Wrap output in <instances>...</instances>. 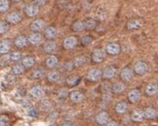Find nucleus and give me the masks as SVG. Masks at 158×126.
Here are the masks:
<instances>
[{
	"label": "nucleus",
	"instance_id": "nucleus-36",
	"mask_svg": "<svg viewBox=\"0 0 158 126\" xmlns=\"http://www.w3.org/2000/svg\"><path fill=\"white\" fill-rule=\"evenodd\" d=\"M21 58H22V55L19 52H11L9 55V60L11 62H17V61H19Z\"/></svg>",
	"mask_w": 158,
	"mask_h": 126
},
{
	"label": "nucleus",
	"instance_id": "nucleus-21",
	"mask_svg": "<svg viewBox=\"0 0 158 126\" xmlns=\"http://www.w3.org/2000/svg\"><path fill=\"white\" fill-rule=\"evenodd\" d=\"M29 94L34 98H41L44 95V90L40 86H33L30 88Z\"/></svg>",
	"mask_w": 158,
	"mask_h": 126
},
{
	"label": "nucleus",
	"instance_id": "nucleus-40",
	"mask_svg": "<svg viewBox=\"0 0 158 126\" xmlns=\"http://www.w3.org/2000/svg\"><path fill=\"white\" fill-rule=\"evenodd\" d=\"M9 125V120L8 117L5 116H1V118H0V126H8Z\"/></svg>",
	"mask_w": 158,
	"mask_h": 126
},
{
	"label": "nucleus",
	"instance_id": "nucleus-44",
	"mask_svg": "<svg viewBox=\"0 0 158 126\" xmlns=\"http://www.w3.org/2000/svg\"><path fill=\"white\" fill-rule=\"evenodd\" d=\"M68 95H69V93H68V91H66L65 89H62V90L59 92V97L60 98H65Z\"/></svg>",
	"mask_w": 158,
	"mask_h": 126
},
{
	"label": "nucleus",
	"instance_id": "nucleus-2",
	"mask_svg": "<svg viewBox=\"0 0 158 126\" xmlns=\"http://www.w3.org/2000/svg\"><path fill=\"white\" fill-rule=\"evenodd\" d=\"M106 50L100 49V48H97L92 52V55H91V59L94 63H102L105 60L106 58Z\"/></svg>",
	"mask_w": 158,
	"mask_h": 126
},
{
	"label": "nucleus",
	"instance_id": "nucleus-8",
	"mask_svg": "<svg viewBox=\"0 0 158 126\" xmlns=\"http://www.w3.org/2000/svg\"><path fill=\"white\" fill-rule=\"evenodd\" d=\"M45 28L46 23L41 19H36L30 23V29H31L32 32H40L42 30H45Z\"/></svg>",
	"mask_w": 158,
	"mask_h": 126
},
{
	"label": "nucleus",
	"instance_id": "nucleus-27",
	"mask_svg": "<svg viewBox=\"0 0 158 126\" xmlns=\"http://www.w3.org/2000/svg\"><path fill=\"white\" fill-rule=\"evenodd\" d=\"M115 112L119 115H122V113H125L128 110V104L126 103L125 101H119L118 103L115 105Z\"/></svg>",
	"mask_w": 158,
	"mask_h": 126
},
{
	"label": "nucleus",
	"instance_id": "nucleus-45",
	"mask_svg": "<svg viewBox=\"0 0 158 126\" xmlns=\"http://www.w3.org/2000/svg\"><path fill=\"white\" fill-rule=\"evenodd\" d=\"M73 125V123H72L70 120H64V122H62V124H60V126H72Z\"/></svg>",
	"mask_w": 158,
	"mask_h": 126
},
{
	"label": "nucleus",
	"instance_id": "nucleus-34",
	"mask_svg": "<svg viewBox=\"0 0 158 126\" xmlns=\"http://www.w3.org/2000/svg\"><path fill=\"white\" fill-rule=\"evenodd\" d=\"M26 70V67L23 64H15L13 67H12V73L14 75H22Z\"/></svg>",
	"mask_w": 158,
	"mask_h": 126
},
{
	"label": "nucleus",
	"instance_id": "nucleus-48",
	"mask_svg": "<svg viewBox=\"0 0 158 126\" xmlns=\"http://www.w3.org/2000/svg\"><path fill=\"white\" fill-rule=\"evenodd\" d=\"M13 2H20V1H22V0H12Z\"/></svg>",
	"mask_w": 158,
	"mask_h": 126
},
{
	"label": "nucleus",
	"instance_id": "nucleus-33",
	"mask_svg": "<svg viewBox=\"0 0 158 126\" xmlns=\"http://www.w3.org/2000/svg\"><path fill=\"white\" fill-rule=\"evenodd\" d=\"M85 27H86V30H94L97 27V21L92 19V17H89V19L85 20Z\"/></svg>",
	"mask_w": 158,
	"mask_h": 126
},
{
	"label": "nucleus",
	"instance_id": "nucleus-22",
	"mask_svg": "<svg viewBox=\"0 0 158 126\" xmlns=\"http://www.w3.org/2000/svg\"><path fill=\"white\" fill-rule=\"evenodd\" d=\"M144 92L148 96H150V97H151V96H154L158 92V86L156 85L155 82H150L147 86H145Z\"/></svg>",
	"mask_w": 158,
	"mask_h": 126
},
{
	"label": "nucleus",
	"instance_id": "nucleus-1",
	"mask_svg": "<svg viewBox=\"0 0 158 126\" xmlns=\"http://www.w3.org/2000/svg\"><path fill=\"white\" fill-rule=\"evenodd\" d=\"M133 70L135 72V74H137L138 76H143L148 73V65L143 60H138L135 64H134Z\"/></svg>",
	"mask_w": 158,
	"mask_h": 126
},
{
	"label": "nucleus",
	"instance_id": "nucleus-5",
	"mask_svg": "<svg viewBox=\"0 0 158 126\" xmlns=\"http://www.w3.org/2000/svg\"><path fill=\"white\" fill-rule=\"evenodd\" d=\"M77 44H78V39L75 37V36H72V35L65 37L63 41V47L66 51L73 50L77 46Z\"/></svg>",
	"mask_w": 158,
	"mask_h": 126
},
{
	"label": "nucleus",
	"instance_id": "nucleus-25",
	"mask_svg": "<svg viewBox=\"0 0 158 126\" xmlns=\"http://www.w3.org/2000/svg\"><path fill=\"white\" fill-rule=\"evenodd\" d=\"M143 116L145 119H153L157 116V111L153 107H148L143 110Z\"/></svg>",
	"mask_w": 158,
	"mask_h": 126
},
{
	"label": "nucleus",
	"instance_id": "nucleus-3",
	"mask_svg": "<svg viewBox=\"0 0 158 126\" xmlns=\"http://www.w3.org/2000/svg\"><path fill=\"white\" fill-rule=\"evenodd\" d=\"M87 80L93 82H97L102 78V71L99 68H92L87 72L86 75Z\"/></svg>",
	"mask_w": 158,
	"mask_h": 126
},
{
	"label": "nucleus",
	"instance_id": "nucleus-11",
	"mask_svg": "<svg viewBox=\"0 0 158 126\" xmlns=\"http://www.w3.org/2000/svg\"><path fill=\"white\" fill-rule=\"evenodd\" d=\"M27 39H28L29 44L37 46L43 42V36H42L39 32H32L27 36Z\"/></svg>",
	"mask_w": 158,
	"mask_h": 126
},
{
	"label": "nucleus",
	"instance_id": "nucleus-17",
	"mask_svg": "<svg viewBox=\"0 0 158 126\" xmlns=\"http://www.w3.org/2000/svg\"><path fill=\"white\" fill-rule=\"evenodd\" d=\"M141 91L139 89H132V90L128 93V100L130 101V103L135 104L138 103L141 99Z\"/></svg>",
	"mask_w": 158,
	"mask_h": 126
},
{
	"label": "nucleus",
	"instance_id": "nucleus-26",
	"mask_svg": "<svg viewBox=\"0 0 158 126\" xmlns=\"http://www.w3.org/2000/svg\"><path fill=\"white\" fill-rule=\"evenodd\" d=\"M85 29H86V27H85L84 21H75L71 25V30L73 32H81Z\"/></svg>",
	"mask_w": 158,
	"mask_h": 126
},
{
	"label": "nucleus",
	"instance_id": "nucleus-14",
	"mask_svg": "<svg viewBox=\"0 0 158 126\" xmlns=\"http://www.w3.org/2000/svg\"><path fill=\"white\" fill-rule=\"evenodd\" d=\"M69 97L70 101L73 102V103H80L84 99V94L80 90H72L69 92Z\"/></svg>",
	"mask_w": 158,
	"mask_h": 126
},
{
	"label": "nucleus",
	"instance_id": "nucleus-6",
	"mask_svg": "<svg viewBox=\"0 0 158 126\" xmlns=\"http://www.w3.org/2000/svg\"><path fill=\"white\" fill-rule=\"evenodd\" d=\"M121 52V47L116 42H109L106 44V52L110 55H117Z\"/></svg>",
	"mask_w": 158,
	"mask_h": 126
},
{
	"label": "nucleus",
	"instance_id": "nucleus-16",
	"mask_svg": "<svg viewBox=\"0 0 158 126\" xmlns=\"http://www.w3.org/2000/svg\"><path fill=\"white\" fill-rule=\"evenodd\" d=\"M42 49H43V51L46 53H49L50 55V53H53L55 51H56L57 44H56V42L53 40H48L43 44V46H42Z\"/></svg>",
	"mask_w": 158,
	"mask_h": 126
},
{
	"label": "nucleus",
	"instance_id": "nucleus-24",
	"mask_svg": "<svg viewBox=\"0 0 158 126\" xmlns=\"http://www.w3.org/2000/svg\"><path fill=\"white\" fill-rule=\"evenodd\" d=\"M144 119L143 116V111L135 110L131 113V120L134 122H142Z\"/></svg>",
	"mask_w": 158,
	"mask_h": 126
},
{
	"label": "nucleus",
	"instance_id": "nucleus-42",
	"mask_svg": "<svg viewBox=\"0 0 158 126\" xmlns=\"http://www.w3.org/2000/svg\"><path fill=\"white\" fill-rule=\"evenodd\" d=\"M15 76H16V75H14V74L11 72L10 74H7V75L5 76V79L7 80L8 82H15Z\"/></svg>",
	"mask_w": 158,
	"mask_h": 126
},
{
	"label": "nucleus",
	"instance_id": "nucleus-7",
	"mask_svg": "<svg viewBox=\"0 0 158 126\" xmlns=\"http://www.w3.org/2000/svg\"><path fill=\"white\" fill-rule=\"evenodd\" d=\"M23 11H25L26 16H27L28 17H34L39 13V6H37L34 3H30L25 6Z\"/></svg>",
	"mask_w": 158,
	"mask_h": 126
},
{
	"label": "nucleus",
	"instance_id": "nucleus-29",
	"mask_svg": "<svg viewBox=\"0 0 158 126\" xmlns=\"http://www.w3.org/2000/svg\"><path fill=\"white\" fill-rule=\"evenodd\" d=\"M72 62H73L75 67H80V66H83L88 62V57L86 55H79V56H76L73 60H72Z\"/></svg>",
	"mask_w": 158,
	"mask_h": 126
},
{
	"label": "nucleus",
	"instance_id": "nucleus-4",
	"mask_svg": "<svg viewBox=\"0 0 158 126\" xmlns=\"http://www.w3.org/2000/svg\"><path fill=\"white\" fill-rule=\"evenodd\" d=\"M23 20V15L19 11H13L9 13L5 17V21H8L10 25H17V23L21 22Z\"/></svg>",
	"mask_w": 158,
	"mask_h": 126
},
{
	"label": "nucleus",
	"instance_id": "nucleus-43",
	"mask_svg": "<svg viewBox=\"0 0 158 126\" xmlns=\"http://www.w3.org/2000/svg\"><path fill=\"white\" fill-rule=\"evenodd\" d=\"M47 2H48V0H33V3L36 4L37 6H39V7H40V6L46 5Z\"/></svg>",
	"mask_w": 158,
	"mask_h": 126
},
{
	"label": "nucleus",
	"instance_id": "nucleus-15",
	"mask_svg": "<svg viewBox=\"0 0 158 126\" xmlns=\"http://www.w3.org/2000/svg\"><path fill=\"white\" fill-rule=\"evenodd\" d=\"M44 37L48 40H54L58 35V30L55 26H47L43 32Z\"/></svg>",
	"mask_w": 158,
	"mask_h": 126
},
{
	"label": "nucleus",
	"instance_id": "nucleus-35",
	"mask_svg": "<svg viewBox=\"0 0 158 126\" xmlns=\"http://www.w3.org/2000/svg\"><path fill=\"white\" fill-rule=\"evenodd\" d=\"M10 29V23L6 21H1L0 22V33L1 34H5L9 31Z\"/></svg>",
	"mask_w": 158,
	"mask_h": 126
},
{
	"label": "nucleus",
	"instance_id": "nucleus-41",
	"mask_svg": "<svg viewBox=\"0 0 158 126\" xmlns=\"http://www.w3.org/2000/svg\"><path fill=\"white\" fill-rule=\"evenodd\" d=\"M74 67H75V66H74V64H73V62H72V61L65 62V63L64 64V68L65 70H69V71L72 70Z\"/></svg>",
	"mask_w": 158,
	"mask_h": 126
},
{
	"label": "nucleus",
	"instance_id": "nucleus-13",
	"mask_svg": "<svg viewBox=\"0 0 158 126\" xmlns=\"http://www.w3.org/2000/svg\"><path fill=\"white\" fill-rule=\"evenodd\" d=\"M116 72L117 69L114 67V66H106V67L102 70V78L105 80H109V79H112V78L116 75Z\"/></svg>",
	"mask_w": 158,
	"mask_h": 126
},
{
	"label": "nucleus",
	"instance_id": "nucleus-32",
	"mask_svg": "<svg viewBox=\"0 0 158 126\" xmlns=\"http://www.w3.org/2000/svg\"><path fill=\"white\" fill-rule=\"evenodd\" d=\"M111 89H112V91L115 94H120V93H122L125 90V85L122 82H115L114 85H112Z\"/></svg>",
	"mask_w": 158,
	"mask_h": 126
},
{
	"label": "nucleus",
	"instance_id": "nucleus-37",
	"mask_svg": "<svg viewBox=\"0 0 158 126\" xmlns=\"http://www.w3.org/2000/svg\"><path fill=\"white\" fill-rule=\"evenodd\" d=\"M93 37L90 35H86V36H83L81 38V45L82 46H89L93 43Z\"/></svg>",
	"mask_w": 158,
	"mask_h": 126
},
{
	"label": "nucleus",
	"instance_id": "nucleus-31",
	"mask_svg": "<svg viewBox=\"0 0 158 126\" xmlns=\"http://www.w3.org/2000/svg\"><path fill=\"white\" fill-rule=\"evenodd\" d=\"M44 76V70L42 68H35L31 71V73H30V78L33 80H38V79H41L42 77Z\"/></svg>",
	"mask_w": 158,
	"mask_h": 126
},
{
	"label": "nucleus",
	"instance_id": "nucleus-23",
	"mask_svg": "<svg viewBox=\"0 0 158 126\" xmlns=\"http://www.w3.org/2000/svg\"><path fill=\"white\" fill-rule=\"evenodd\" d=\"M35 62H36V59L32 55H27L22 59V64L25 66L27 69L32 68L35 65Z\"/></svg>",
	"mask_w": 158,
	"mask_h": 126
},
{
	"label": "nucleus",
	"instance_id": "nucleus-10",
	"mask_svg": "<svg viewBox=\"0 0 158 126\" xmlns=\"http://www.w3.org/2000/svg\"><path fill=\"white\" fill-rule=\"evenodd\" d=\"M134 70L131 67H124L120 72V79L123 82H129L134 77Z\"/></svg>",
	"mask_w": 158,
	"mask_h": 126
},
{
	"label": "nucleus",
	"instance_id": "nucleus-46",
	"mask_svg": "<svg viewBox=\"0 0 158 126\" xmlns=\"http://www.w3.org/2000/svg\"><path fill=\"white\" fill-rule=\"evenodd\" d=\"M58 117V113H56V112H52L51 113H50V115L49 116H48V119H50V120H51V119H53L52 117Z\"/></svg>",
	"mask_w": 158,
	"mask_h": 126
},
{
	"label": "nucleus",
	"instance_id": "nucleus-49",
	"mask_svg": "<svg viewBox=\"0 0 158 126\" xmlns=\"http://www.w3.org/2000/svg\"><path fill=\"white\" fill-rule=\"evenodd\" d=\"M49 126H54V125H49Z\"/></svg>",
	"mask_w": 158,
	"mask_h": 126
},
{
	"label": "nucleus",
	"instance_id": "nucleus-39",
	"mask_svg": "<svg viewBox=\"0 0 158 126\" xmlns=\"http://www.w3.org/2000/svg\"><path fill=\"white\" fill-rule=\"evenodd\" d=\"M27 113L28 116H31V117H37L38 116V112L36 109H34L33 107H28L27 109Z\"/></svg>",
	"mask_w": 158,
	"mask_h": 126
},
{
	"label": "nucleus",
	"instance_id": "nucleus-30",
	"mask_svg": "<svg viewBox=\"0 0 158 126\" xmlns=\"http://www.w3.org/2000/svg\"><path fill=\"white\" fill-rule=\"evenodd\" d=\"M60 78V73H59L58 71H55V70L49 72V73H48V75H47V80L49 81L50 82H52V83H55V82H59Z\"/></svg>",
	"mask_w": 158,
	"mask_h": 126
},
{
	"label": "nucleus",
	"instance_id": "nucleus-47",
	"mask_svg": "<svg viewBox=\"0 0 158 126\" xmlns=\"http://www.w3.org/2000/svg\"><path fill=\"white\" fill-rule=\"evenodd\" d=\"M105 126H119L116 121H108Z\"/></svg>",
	"mask_w": 158,
	"mask_h": 126
},
{
	"label": "nucleus",
	"instance_id": "nucleus-9",
	"mask_svg": "<svg viewBox=\"0 0 158 126\" xmlns=\"http://www.w3.org/2000/svg\"><path fill=\"white\" fill-rule=\"evenodd\" d=\"M28 39L25 35H18L14 39V45L18 48V49H25L28 45Z\"/></svg>",
	"mask_w": 158,
	"mask_h": 126
},
{
	"label": "nucleus",
	"instance_id": "nucleus-12",
	"mask_svg": "<svg viewBox=\"0 0 158 126\" xmlns=\"http://www.w3.org/2000/svg\"><path fill=\"white\" fill-rule=\"evenodd\" d=\"M108 120H109V115L105 111L100 112L99 113H97L95 116L96 123H98L100 125H106L108 122Z\"/></svg>",
	"mask_w": 158,
	"mask_h": 126
},
{
	"label": "nucleus",
	"instance_id": "nucleus-18",
	"mask_svg": "<svg viewBox=\"0 0 158 126\" xmlns=\"http://www.w3.org/2000/svg\"><path fill=\"white\" fill-rule=\"evenodd\" d=\"M81 81V78L77 76V75H70L66 78L65 80V83L66 86H69V87H74L76 86H78V83L80 82Z\"/></svg>",
	"mask_w": 158,
	"mask_h": 126
},
{
	"label": "nucleus",
	"instance_id": "nucleus-20",
	"mask_svg": "<svg viewBox=\"0 0 158 126\" xmlns=\"http://www.w3.org/2000/svg\"><path fill=\"white\" fill-rule=\"evenodd\" d=\"M59 64V58L56 55H50L46 58L45 60V65L47 68L49 69H54L55 67H57Z\"/></svg>",
	"mask_w": 158,
	"mask_h": 126
},
{
	"label": "nucleus",
	"instance_id": "nucleus-28",
	"mask_svg": "<svg viewBox=\"0 0 158 126\" xmlns=\"http://www.w3.org/2000/svg\"><path fill=\"white\" fill-rule=\"evenodd\" d=\"M142 25V22L138 19H132L128 22H127L126 27L129 29V30H136V29L139 28Z\"/></svg>",
	"mask_w": 158,
	"mask_h": 126
},
{
	"label": "nucleus",
	"instance_id": "nucleus-19",
	"mask_svg": "<svg viewBox=\"0 0 158 126\" xmlns=\"http://www.w3.org/2000/svg\"><path fill=\"white\" fill-rule=\"evenodd\" d=\"M11 42L8 39H2L0 42V52L1 55H7L11 51Z\"/></svg>",
	"mask_w": 158,
	"mask_h": 126
},
{
	"label": "nucleus",
	"instance_id": "nucleus-38",
	"mask_svg": "<svg viewBox=\"0 0 158 126\" xmlns=\"http://www.w3.org/2000/svg\"><path fill=\"white\" fill-rule=\"evenodd\" d=\"M9 9V2L8 0H0V12L3 14L7 12Z\"/></svg>",
	"mask_w": 158,
	"mask_h": 126
}]
</instances>
